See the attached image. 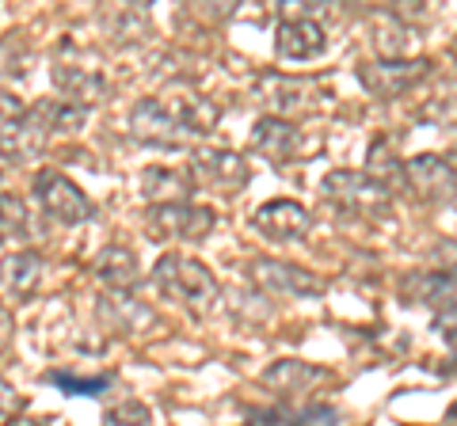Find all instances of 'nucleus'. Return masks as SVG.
Returning a JSON list of instances; mask_svg holds the SVG:
<instances>
[{"instance_id": "1", "label": "nucleus", "mask_w": 457, "mask_h": 426, "mask_svg": "<svg viewBox=\"0 0 457 426\" xmlns=\"http://www.w3.org/2000/svg\"><path fill=\"white\" fill-rule=\"evenodd\" d=\"M156 278H161V290L168 297H179V301H187V305H206L210 297L218 293L206 266L183 259V255H168V259H161Z\"/></svg>"}, {"instance_id": "2", "label": "nucleus", "mask_w": 457, "mask_h": 426, "mask_svg": "<svg viewBox=\"0 0 457 426\" xmlns=\"http://www.w3.org/2000/svg\"><path fill=\"white\" fill-rule=\"evenodd\" d=\"M35 183H38V198H42V206H46L50 217L77 225V221H84V217L92 213L88 198H84V194H80V191H77L65 176H57V172H42Z\"/></svg>"}, {"instance_id": "3", "label": "nucleus", "mask_w": 457, "mask_h": 426, "mask_svg": "<svg viewBox=\"0 0 457 426\" xmlns=\"http://www.w3.org/2000/svg\"><path fill=\"white\" fill-rule=\"evenodd\" d=\"M255 229H263L267 236L275 240H290V236H302L309 229V217L302 206H290V202H270L255 213Z\"/></svg>"}, {"instance_id": "4", "label": "nucleus", "mask_w": 457, "mask_h": 426, "mask_svg": "<svg viewBox=\"0 0 457 426\" xmlns=\"http://www.w3.org/2000/svg\"><path fill=\"white\" fill-rule=\"evenodd\" d=\"M278 50H282V58H294V61H302V58H312L317 50H324V31L317 23H290L282 31L278 38Z\"/></svg>"}, {"instance_id": "5", "label": "nucleus", "mask_w": 457, "mask_h": 426, "mask_svg": "<svg viewBox=\"0 0 457 426\" xmlns=\"http://www.w3.org/2000/svg\"><path fill=\"white\" fill-rule=\"evenodd\" d=\"M198 168H203V176L213 183V187H221V191H237L240 183H245V164L237 160V156H228V152H206L203 160H195Z\"/></svg>"}, {"instance_id": "6", "label": "nucleus", "mask_w": 457, "mask_h": 426, "mask_svg": "<svg viewBox=\"0 0 457 426\" xmlns=\"http://www.w3.org/2000/svg\"><path fill=\"white\" fill-rule=\"evenodd\" d=\"M27 213H23V206L16 202V198H0V225H4V229H20L23 233V221Z\"/></svg>"}]
</instances>
